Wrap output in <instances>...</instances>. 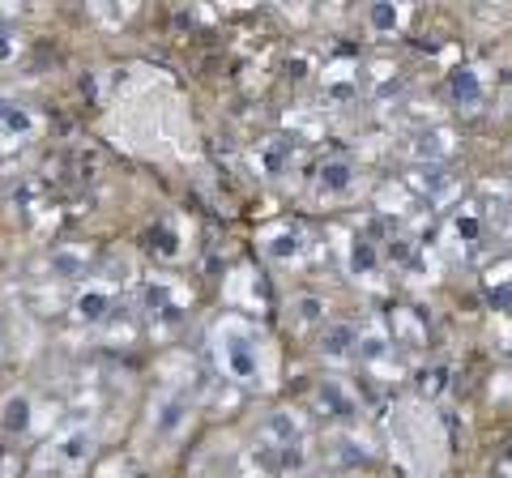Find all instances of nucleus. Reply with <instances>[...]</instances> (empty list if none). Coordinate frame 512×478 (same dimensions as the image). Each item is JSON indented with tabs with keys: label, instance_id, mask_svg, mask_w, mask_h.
I'll return each mask as SVG.
<instances>
[{
	"label": "nucleus",
	"instance_id": "1",
	"mask_svg": "<svg viewBox=\"0 0 512 478\" xmlns=\"http://www.w3.org/2000/svg\"><path fill=\"white\" fill-rule=\"evenodd\" d=\"M39 137V111L18 94L0 90V150H18L30 146Z\"/></svg>",
	"mask_w": 512,
	"mask_h": 478
},
{
	"label": "nucleus",
	"instance_id": "2",
	"mask_svg": "<svg viewBox=\"0 0 512 478\" xmlns=\"http://www.w3.org/2000/svg\"><path fill=\"white\" fill-rule=\"evenodd\" d=\"M52 457L64 470H82L94 457V432L90 427H69V432H60V440L52 444Z\"/></svg>",
	"mask_w": 512,
	"mask_h": 478
},
{
	"label": "nucleus",
	"instance_id": "3",
	"mask_svg": "<svg viewBox=\"0 0 512 478\" xmlns=\"http://www.w3.org/2000/svg\"><path fill=\"white\" fill-rule=\"evenodd\" d=\"M111 308H116V291H111V286H103V282H90V286H82V291H77V299H73L77 321H86V325H99V321H107Z\"/></svg>",
	"mask_w": 512,
	"mask_h": 478
},
{
	"label": "nucleus",
	"instance_id": "4",
	"mask_svg": "<svg viewBox=\"0 0 512 478\" xmlns=\"http://www.w3.org/2000/svg\"><path fill=\"white\" fill-rule=\"evenodd\" d=\"M35 427V397L30 393H9L0 402V436H26Z\"/></svg>",
	"mask_w": 512,
	"mask_h": 478
},
{
	"label": "nucleus",
	"instance_id": "5",
	"mask_svg": "<svg viewBox=\"0 0 512 478\" xmlns=\"http://www.w3.org/2000/svg\"><path fill=\"white\" fill-rule=\"evenodd\" d=\"M222 363H227V372L235 380H252L256 376V346L244 333H231V338L222 342Z\"/></svg>",
	"mask_w": 512,
	"mask_h": 478
},
{
	"label": "nucleus",
	"instance_id": "6",
	"mask_svg": "<svg viewBox=\"0 0 512 478\" xmlns=\"http://www.w3.org/2000/svg\"><path fill=\"white\" fill-rule=\"evenodd\" d=\"M184 419H188V397L175 393V397H167V402L154 410V432H158V436H175Z\"/></svg>",
	"mask_w": 512,
	"mask_h": 478
},
{
	"label": "nucleus",
	"instance_id": "7",
	"mask_svg": "<svg viewBox=\"0 0 512 478\" xmlns=\"http://www.w3.org/2000/svg\"><path fill=\"white\" fill-rule=\"evenodd\" d=\"M47 269H52L56 278H82L86 274V252L82 248H56Z\"/></svg>",
	"mask_w": 512,
	"mask_h": 478
},
{
	"label": "nucleus",
	"instance_id": "8",
	"mask_svg": "<svg viewBox=\"0 0 512 478\" xmlns=\"http://www.w3.org/2000/svg\"><path fill=\"white\" fill-rule=\"evenodd\" d=\"M146 308H150V316H158V321H180V312H175V299H171V286H167V282H150V286H146Z\"/></svg>",
	"mask_w": 512,
	"mask_h": 478
},
{
	"label": "nucleus",
	"instance_id": "9",
	"mask_svg": "<svg viewBox=\"0 0 512 478\" xmlns=\"http://www.w3.org/2000/svg\"><path fill=\"white\" fill-rule=\"evenodd\" d=\"M350 180H355V167H350L346 158H333V163L320 167V188H325V193H346Z\"/></svg>",
	"mask_w": 512,
	"mask_h": 478
},
{
	"label": "nucleus",
	"instance_id": "10",
	"mask_svg": "<svg viewBox=\"0 0 512 478\" xmlns=\"http://www.w3.org/2000/svg\"><path fill=\"white\" fill-rule=\"evenodd\" d=\"M26 47V35L13 22H0V65H13Z\"/></svg>",
	"mask_w": 512,
	"mask_h": 478
},
{
	"label": "nucleus",
	"instance_id": "11",
	"mask_svg": "<svg viewBox=\"0 0 512 478\" xmlns=\"http://www.w3.org/2000/svg\"><path fill=\"white\" fill-rule=\"evenodd\" d=\"M359 342V333L350 329V325H333L325 333V355H350V346Z\"/></svg>",
	"mask_w": 512,
	"mask_h": 478
},
{
	"label": "nucleus",
	"instance_id": "12",
	"mask_svg": "<svg viewBox=\"0 0 512 478\" xmlns=\"http://www.w3.org/2000/svg\"><path fill=\"white\" fill-rule=\"evenodd\" d=\"M453 94H457L461 103H478V99H483V86H478L474 69H457L453 73Z\"/></svg>",
	"mask_w": 512,
	"mask_h": 478
},
{
	"label": "nucleus",
	"instance_id": "13",
	"mask_svg": "<svg viewBox=\"0 0 512 478\" xmlns=\"http://www.w3.org/2000/svg\"><path fill=\"white\" fill-rule=\"evenodd\" d=\"M350 269H355V274H372V269H376L372 239H355V248H350Z\"/></svg>",
	"mask_w": 512,
	"mask_h": 478
},
{
	"label": "nucleus",
	"instance_id": "14",
	"mask_svg": "<svg viewBox=\"0 0 512 478\" xmlns=\"http://www.w3.org/2000/svg\"><path fill=\"white\" fill-rule=\"evenodd\" d=\"M320 402H325L333 414H342V419H346V414H355V406H350V397H346L338 385H325V389H320Z\"/></svg>",
	"mask_w": 512,
	"mask_h": 478
},
{
	"label": "nucleus",
	"instance_id": "15",
	"mask_svg": "<svg viewBox=\"0 0 512 478\" xmlns=\"http://www.w3.org/2000/svg\"><path fill=\"white\" fill-rule=\"evenodd\" d=\"M150 248H158L163 257H175V252H180V239H175L171 227H154L150 231Z\"/></svg>",
	"mask_w": 512,
	"mask_h": 478
},
{
	"label": "nucleus",
	"instance_id": "16",
	"mask_svg": "<svg viewBox=\"0 0 512 478\" xmlns=\"http://www.w3.org/2000/svg\"><path fill=\"white\" fill-rule=\"evenodd\" d=\"M286 158H291V141H274V146L265 150V171L278 175V171L286 167Z\"/></svg>",
	"mask_w": 512,
	"mask_h": 478
},
{
	"label": "nucleus",
	"instance_id": "17",
	"mask_svg": "<svg viewBox=\"0 0 512 478\" xmlns=\"http://www.w3.org/2000/svg\"><path fill=\"white\" fill-rule=\"evenodd\" d=\"M367 18H372V26H376V30H393V26H397V9L389 5V0H376Z\"/></svg>",
	"mask_w": 512,
	"mask_h": 478
},
{
	"label": "nucleus",
	"instance_id": "18",
	"mask_svg": "<svg viewBox=\"0 0 512 478\" xmlns=\"http://www.w3.org/2000/svg\"><path fill=\"white\" fill-rule=\"evenodd\" d=\"M295 248H299V235L295 231H282V235H274V244H269V257H291Z\"/></svg>",
	"mask_w": 512,
	"mask_h": 478
},
{
	"label": "nucleus",
	"instance_id": "19",
	"mask_svg": "<svg viewBox=\"0 0 512 478\" xmlns=\"http://www.w3.org/2000/svg\"><path fill=\"white\" fill-rule=\"evenodd\" d=\"M444 385H448V372H444V368H431V372L419 376V389H423V393H440Z\"/></svg>",
	"mask_w": 512,
	"mask_h": 478
},
{
	"label": "nucleus",
	"instance_id": "20",
	"mask_svg": "<svg viewBox=\"0 0 512 478\" xmlns=\"http://www.w3.org/2000/svg\"><path fill=\"white\" fill-rule=\"evenodd\" d=\"M320 316H325V304H320V299H299V321H320Z\"/></svg>",
	"mask_w": 512,
	"mask_h": 478
},
{
	"label": "nucleus",
	"instance_id": "21",
	"mask_svg": "<svg viewBox=\"0 0 512 478\" xmlns=\"http://www.w3.org/2000/svg\"><path fill=\"white\" fill-rule=\"evenodd\" d=\"M457 235L474 239V235H478V222H474V218H457Z\"/></svg>",
	"mask_w": 512,
	"mask_h": 478
},
{
	"label": "nucleus",
	"instance_id": "22",
	"mask_svg": "<svg viewBox=\"0 0 512 478\" xmlns=\"http://www.w3.org/2000/svg\"><path fill=\"white\" fill-rule=\"evenodd\" d=\"M5 470H9V444L0 440V474H5Z\"/></svg>",
	"mask_w": 512,
	"mask_h": 478
},
{
	"label": "nucleus",
	"instance_id": "23",
	"mask_svg": "<svg viewBox=\"0 0 512 478\" xmlns=\"http://www.w3.org/2000/svg\"><path fill=\"white\" fill-rule=\"evenodd\" d=\"M0 359H5V333H0Z\"/></svg>",
	"mask_w": 512,
	"mask_h": 478
}]
</instances>
